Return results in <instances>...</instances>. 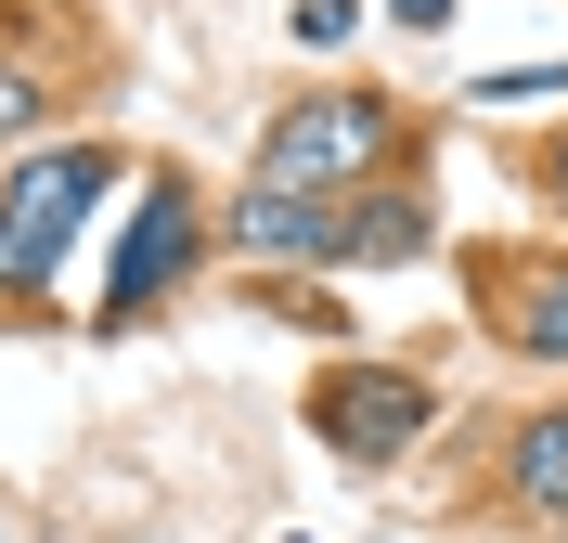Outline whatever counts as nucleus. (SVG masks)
<instances>
[{"mask_svg":"<svg viewBox=\"0 0 568 543\" xmlns=\"http://www.w3.org/2000/svg\"><path fill=\"white\" fill-rule=\"evenodd\" d=\"M116 155L104 143H65V155H27V169L0 181V285H52V259L91 208H104Z\"/></svg>","mask_w":568,"mask_h":543,"instance_id":"obj_1","label":"nucleus"},{"mask_svg":"<svg viewBox=\"0 0 568 543\" xmlns=\"http://www.w3.org/2000/svg\"><path fill=\"white\" fill-rule=\"evenodd\" d=\"M375 155H388V104H375V91H311V104L272 117L258 181H272V194H336V181H362Z\"/></svg>","mask_w":568,"mask_h":543,"instance_id":"obj_2","label":"nucleus"},{"mask_svg":"<svg viewBox=\"0 0 568 543\" xmlns=\"http://www.w3.org/2000/svg\"><path fill=\"white\" fill-rule=\"evenodd\" d=\"M311 428L336 440L349 466H388L400 440L426 428V389L400 375V362H349V375H323V389H311Z\"/></svg>","mask_w":568,"mask_h":543,"instance_id":"obj_3","label":"nucleus"},{"mask_svg":"<svg viewBox=\"0 0 568 543\" xmlns=\"http://www.w3.org/2000/svg\"><path fill=\"white\" fill-rule=\"evenodd\" d=\"M181 259H194V194H181V181H155V194H142V220H130V247H116V272H104V324H130V311L169 285Z\"/></svg>","mask_w":568,"mask_h":543,"instance_id":"obj_4","label":"nucleus"},{"mask_svg":"<svg viewBox=\"0 0 568 543\" xmlns=\"http://www.w3.org/2000/svg\"><path fill=\"white\" fill-rule=\"evenodd\" d=\"M233 247L246 259H349V208L336 194H233Z\"/></svg>","mask_w":568,"mask_h":543,"instance_id":"obj_5","label":"nucleus"},{"mask_svg":"<svg viewBox=\"0 0 568 543\" xmlns=\"http://www.w3.org/2000/svg\"><path fill=\"white\" fill-rule=\"evenodd\" d=\"M504 492H517L530 517H568V401L517 428V453H504Z\"/></svg>","mask_w":568,"mask_h":543,"instance_id":"obj_6","label":"nucleus"},{"mask_svg":"<svg viewBox=\"0 0 568 543\" xmlns=\"http://www.w3.org/2000/svg\"><path fill=\"white\" fill-rule=\"evenodd\" d=\"M504 336L530 362H568V272H530V285L504 298Z\"/></svg>","mask_w":568,"mask_h":543,"instance_id":"obj_7","label":"nucleus"},{"mask_svg":"<svg viewBox=\"0 0 568 543\" xmlns=\"http://www.w3.org/2000/svg\"><path fill=\"white\" fill-rule=\"evenodd\" d=\"M426 247V208L414 194H388V208H349V259H414Z\"/></svg>","mask_w":568,"mask_h":543,"instance_id":"obj_8","label":"nucleus"},{"mask_svg":"<svg viewBox=\"0 0 568 543\" xmlns=\"http://www.w3.org/2000/svg\"><path fill=\"white\" fill-rule=\"evenodd\" d=\"M542 91H568V66H504V78H478V104H542Z\"/></svg>","mask_w":568,"mask_h":543,"instance_id":"obj_9","label":"nucleus"},{"mask_svg":"<svg viewBox=\"0 0 568 543\" xmlns=\"http://www.w3.org/2000/svg\"><path fill=\"white\" fill-rule=\"evenodd\" d=\"M388 27H414V39H426V27H453V0H388Z\"/></svg>","mask_w":568,"mask_h":543,"instance_id":"obj_10","label":"nucleus"},{"mask_svg":"<svg viewBox=\"0 0 568 543\" xmlns=\"http://www.w3.org/2000/svg\"><path fill=\"white\" fill-rule=\"evenodd\" d=\"M27 117H39V91H27L13 66H0V130H27Z\"/></svg>","mask_w":568,"mask_h":543,"instance_id":"obj_11","label":"nucleus"},{"mask_svg":"<svg viewBox=\"0 0 568 543\" xmlns=\"http://www.w3.org/2000/svg\"><path fill=\"white\" fill-rule=\"evenodd\" d=\"M556 181H568V155H556Z\"/></svg>","mask_w":568,"mask_h":543,"instance_id":"obj_12","label":"nucleus"}]
</instances>
